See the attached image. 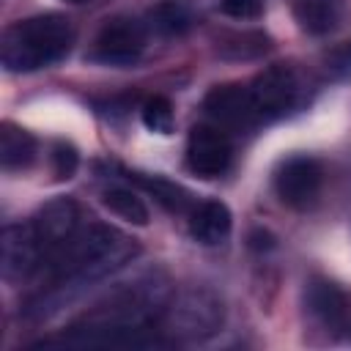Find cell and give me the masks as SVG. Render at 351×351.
I'll return each instance as SVG.
<instances>
[{
  "mask_svg": "<svg viewBox=\"0 0 351 351\" xmlns=\"http://www.w3.org/2000/svg\"><path fill=\"white\" fill-rule=\"evenodd\" d=\"M137 252H140V247L134 244V239H129L118 228L101 225V222L88 225L47 266L49 274L55 277V285L47 296H41V302L36 304V313L49 315L63 302H69V296L77 293L80 288H85L96 280H104L112 271L132 263L137 258Z\"/></svg>",
  "mask_w": 351,
  "mask_h": 351,
  "instance_id": "1",
  "label": "cell"
},
{
  "mask_svg": "<svg viewBox=\"0 0 351 351\" xmlns=\"http://www.w3.org/2000/svg\"><path fill=\"white\" fill-rule=\"evenodd\" d=\"M74 47V27L60 14H38L11 25L0 41V60L14 74H27L63 60Z\"/></svg>",
  "mask_w": 351,
  "mask_h": 351,
  "instance_id": "2",
  "label": "cell"
},
{
  "mask_svg": "<svg viewBox=\"0 0 351 351\" xmlns=\"http://www.w3.org/2000/svg\"><path fill=\"white\" fill-rule=\"evenodd\" d=\"M165 326L167 332L181 343H200L219 332L225 321L222 299L208 288H192L181 293L176 302L165 310Z\"/></svg>",
  "mask_w": 351,
  "mask_h": 351,
  "instance_id": "3",
  "label": "cell"
},
{
  "mask_svg": "<svg viewBox=\"0 0 351 351\" xmlns=\"http://www.w3.org/2000/svg\"><path fill=\"white\" fill-rule=\"evenodd\" d=\"M250 96H252L258 121H277V118L288 115L302 99L299 74L291 66L274 63L252 80Z\"/></svg>",
  "mask_w": 351,
  "mask_h": 351,
  "instance_id": "4",
  "label": "cell"
},
{
  "mask_svg": "<svg viewBox=\"0 0 351 351\" xmlns=\"http://www.w3.org/2000/svg\"><path fill=\"white\" fill-rule=\"evenodd\" d=\"M44 266V252L33 222H14L0 236V269L5 282H22Z\"/></svg>",
  "mask_w": 351,
  "mask_h": 351,
  "instance_id": "5",
  "label": "cell"
},
{
  "mask_svg": "<svg viewBox=\"0 0 351 351\" xmlns=\"http://www.w3.org/2000/svg\"><path fill=\"white\" fill-rule=\"evenodd\" d=\"M145 22L115 16L107 19L93 41V58L104 66H132L145 49Z\"/></svg>",
  "mask_w": 351,
  "mask_h": 351,
  "instance_id": "6",
  "label": "cell"
},
{
  "mask_svg": "<svg viewBox=\"0 0 351 351\" xmlns=\"http://www.w3.org/2000/svg\"><path fill=\"white\" fill-rule=\"evenodd\" d=\"M33 228L44 252V266H49L80 233V206L71 197H55L36 214Z\"/></svg>",
  "mask_w": 351,
  "mask_h": 351,
  "instance_id": "7",
  "label": "cell"
},
{
  "mask_svg": "<svg viewBox=\"0 0 351 351\" xmlns=\"http://www.w3.org/2000/svg\"><path fill=\"white\" fill-rule=\"evenodd\" d=\"M324 186V167L313 156H291L277 167V197L291 208H307L315 203Z\"/></svg>",
  "mask_w": 351,
  "mask_h": 351,
  "instance_id": "8",
  "label": "cell"
},
{
  "mask_svg": "<svg viewBox=\"0 0 351 351\" xmlns=\"http://www.w3.org/2000/svg\"><path fill=\"white\" fill-rule=\"evenodd\" d=\"M233 159V148L228 134L219 126L200 123L189 132L186 140V165L200 178H219Z\"/></svg>",
  "mask_w": 351,
  "mask_h": 351,
  "instance_id": "9",
  "label": "cell"
},
{
  "mask_svg": "<svg viewBox=\"0 0 351 351\" xmlns=\"http://www.w3.org/2000/svg\"><path fill=\"white\" fill-rule=\"evenodd\" d=\"M203 110L214 121V126H219L222 132L225 129L241 132V129H252L255 123H261L255 104H252V96H250V88H241V85L211 88L206 101H203Z\"/></svg>",
  "mask_w": 351,
  "mask_h": 351,
  "instance_id": "10",
  "label": "cell"
},
{
  "mask_svg": "<svg viewBox=\"0 0 351 351\" xmlns=\"http://www.w3.org/2000/svg\"><path fill=\"white\" fill-rule=\"evenodd\" d=\"M230 228H233V217H230L228 206L219 200L197 203L189 211V233L195 241H200L206 247L222 244L230 236Z\"/></svg>",
  "mask_w": 351,
  "mask_h": 351,
  "instance_id": "11",
  "label": "cell"
},
{
  "mask_svg": "<svg viewBox=\"0 0 351 351\" xmlns=\"http://www.w3.org/2000/svg\"><path fill=\"white\" fill-rule=\"evenodd\" d=\"M307 310L310 315L324 324L326 329H340L346 324V296L340 293V288L329 280H313L307 285Z\"/></svg>",
  "mask_w": 351,
  "mask_h": 351,
  "instance_id": "12",
  "label": "cell"
},
{
  "mask_svg": "<svg viewBox=\"0 0 351 351\" xmlns=\"http://www.w3.org/2000/svg\"><path fill=\"white\" fill-rule=\"evenodd\" d=\"M293 16L299 27L310 36H326L340 25L343 0H296Z\"/></svg>",
  "mask_w": 351,
  "mask_h": 351,
  "instance_id": "13",
  "label": "cell"
},
{
  "mask_svg": "<svg viewBox=\"0 0 351 351\" xmlns=\"http://www.w3.org/2000/svg\"><path fill=\"white\" fill-rule=\"evenodd\" d=\"M38 154V143L30 132L14 126V123H3L0 132V162L5 170H25L27 165H33Z\"/></svg>",
  "mask_w": 351,
  "mask_h": 351,
  "instance_id": "14",
  "label": "cell"
},
{
  "mask_svg": "<svg viewBox=\"0 0 351 351\" xmlns=\"http://www.w3.org/2000/svg\"><path fill=\"white\" fill-rule=\"evenodd\" d=\"M129 178H134L145 192H151L156 197V203H162L167 211H178L181 214V211H186L192 206V195L184 186H178L176 181H167L162 176H145V173H132Z\"/></svg>",
  "mask_w": 351,
  "mask_h": 351,
  "instance_id": "15",
  "label": "cell"
},
{
  "mask_svg": "<svg viewBox=\"0 0 351 351\" xmlns=\"http://www.w3.org/2000/svg\"><path fill=\"white\" fill-rule=\"evenodd\" d=\"M189 22H192L189 14L181 5H176V3H159L145 16V27L159 33V36H167V38L184 36L189 30Z\"/></svg>",
  "mask_w": 351,
  "mask_h": 351,
  "instance_id": "16",
  "label": "cell"
},
{
  "mask_svg": "<svg viewBox=\"0 0 351 351\" xmlns=\"http://www.w3.org/2000/svg\"><path fill=\"white\" fill-rule=\"evenodd\" d=\"M101 200L115 217H121L132 225H148V206L137 197V192L123 189V186H112V189L104 192Z\"/></svg>",
  "mask_w": 351,
  "mask_h": 351,
  "instance_id": "17",
  "label": "cell"
},
{
  "mask_svg": "<svg viewBox=\"0 0 351 351\" xmlns=\"http://www.w3.org/2000/svg\"><path fill=\"white\" fill-rule=\"evenodd\" d=\"M143 123L145 129L156 132V134H170L176 126V115H173V104L165 96H154L143 104Z\"/></svg>",
  "mask_w": 351,
  "mask_h": 351,
  "instance_id": "18",
  "label": "cell"
},
{
  "mask_svg": "<svg viewBox=\"0 0 351 351\" xmlns=\"http://www.w3.org/2000/svg\"><path fill=\"white\" fill-rule=\"evenodd\" d=\"M324 69L335 80H348L351 77V41H343V44L332 47L324 55Z\"/></svg>",
  "mask_w": 351,
  "mask_h": 351,
  "instance_id": "19",
  "label": "cell"
},
{
  "mask_svg": "<svg viewBox=\"0 0 351 351\" xmlns=\"http://www.w3.org/2000/svg\"><path fill=\"white\" fill-rule=\"evenodd\" d=\"M77 165H80V156H77L74 145L58 143V145L52 148V170H55L58 178H71L74 170H77Z\"/></svg>",
  "mask_w": 351,
  "mask_h": 351,
  "instance_id": "20",
  "label": "cell"
},
{
  "mask_svg": "<svg viewBox=\"0 0 351 351\" xmlns=\"http://www.w3.org/2000/svg\"><path fill=\"white\" fill-rule=\"evenodd\" d=\"M219 11L233 19H258L263 14V0H219Z\"/></svg>",
  "mask_w": 351,
  "mask_h": 351,
  "instance_id": "21",
  "label": "cell"
},
{
  "mask_svg": "<svg viewBox=\"0 0 351 351\" xmlns=\"http://www.w3.org/2000/svg\"><path fill=\"white\" fill-rule=\"evenodd\" d=\"M69 3H88V0H69Z\"/></svg>",
  "mask_w": 351,
  "mask_h": 351,
  "instance_id": "22",
  "label": "cell"
}]
</instances>
